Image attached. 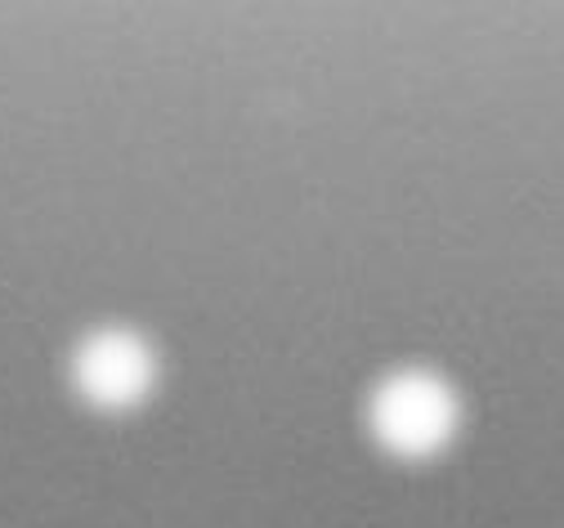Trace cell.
<instances>
[{
    "mask_svg": "<svg viewBox=\"0 0 564 528\" xmlns=\"http://www.w3.org/2000/svg\"><path fill=\"white\" fill-rule=\"evenodd\" d=\"M453 417H457L453 395L435 376H421V371L394 376L377 399V434L394 452H408V457L440 448L453 430Z\"/></svg>",
    "mask_w": 564,
    "mask_h": 528,
    "instance_id": "1",
    "label": "cell"
},
{
    "mask_svg": "<svg viewBox=\"0 0 564 528\" xmlns=\"http://www.w3.org/2000/svg\"><path fill=\"white\" fill-rule=\"evenodd\" d=\"M77 376H82V390L95 403L121 408V403H134L139 395L149 390L153 358L134 336H99V341L86 345Z\"/></svg>",
    "mask_w": 564,
    "mask_h": 528,
    "instance_id": "2",
    "label": "cell"
}]
</instances>
